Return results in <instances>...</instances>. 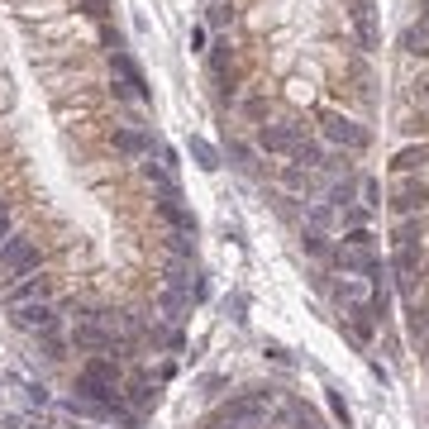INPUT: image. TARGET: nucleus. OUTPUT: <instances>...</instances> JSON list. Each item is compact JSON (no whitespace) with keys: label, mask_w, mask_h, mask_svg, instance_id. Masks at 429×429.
<instances>
[{"label":"nucleus","mask_w":429,"mask_h":429,"mask_svg":"<svg viewBox=\"0 0 429 429\" xmlns=\"http://www.w3.org/2000/svg\"><path fill=\"white\" fill-rule=\"evenodd\" d=\"M10 319H15V329L24 334H38V339H48V334H58V310L48 301H24L10 310Z\"/></svg>","instance_id":"obj_4"},{"label":"nucleus","mask_w":429,"mask_h":429,"mask_svg":"<svg viewBox=\"0 0 429 429\" xmlns=\"http://www.w3.org/2000/svg\"><path fill=\"white\" fill-rule=\"evenodd\" d=\"M38 268V243L24 234H10L0 243V282H15V277H29Z\"/></svg>","instance_id":"obj_3"},{"label":"nucleus","mask_w":429,"mask_h":429,"mask_svg":"<svg viewBox=\"0 0 429 429\" xmlns=\"http://www.w3.org/2000/svg\"><path fill=\"white\" fill-rule=\"evenodd\" d=\"M291 162H301V167H319V162H324V153H319V143L301 139L296 148H291Z\"/></svg>","instance_id":"obj_15"},{"label":"nucleus","mask_w":429,"mask_h":429,"mask_svg":"<svg viewBox=\"0 0 429 429\" xmlns=\"http://www.w3.org/2000/svg\"><path fill=\"white\" fill-rule=\"evenodd\" d=\"M324 401H329V411H334V420H339V425L349 429V420H353V415H349V401L339 396V391H324Z\"/></svg>","instance_id":"obj_20"},{"label":"nucleus","mask_w":429,"mask_h":429,"mask_svg":"<svg viewBox=\"0 0 429 429\" xmlns=\"http://www.w3.org/2000/svg\"><path fill=\"white\" fill-rule=\"evenodd\" d=\"M396 248H420V224H415V220H406L396 229Z\"/></svg>","instance_id":"obj_19"},{"label":"nucleus","mask_w":429,"mask_h":429,"mask_svg":"<svg viewBox=\"0 0 429 429\" xmlns=\"http://www.w3.org/2000/svg\"><path fill=\"white\" fill-rule=\"evenodd\" d=\"M305 253H329V243H324V229H305Z\"/></svg>","instance_id":"obj_22"},{"label":"nucleus","mask_w":429,"mask_h":429,"mask_svg":"<svg viewBox=\"0 0 429 429\" xmlns=\"http://www.w3.org/2000/svg\"><path fill=\"white\" fill-rule=\"evenodd\" d=\"M129 406H134V411H148V406H158V391H153L148 381H134V386H129Z\"/></svg>","instance_id":"obj_16"},{"label":"nucleus","mask_w":429,"mask_h":429,"mask_svg":"<svg viewBox=\"0 0 429 429\" xmlns=\"http://www.w3.org/2000/svg\"><path fill=\"white\" fill-rule=\"evenodd\" d=\"M406 48L411 53H429V24H411L406 29Z\"/></svg>","instance_id":"obj_17"},{"label":"nucleus","mask_w":429,"mask_h":429,"mask_svg":"<svg viewBox=\"0 0 429 429\" xmlns=\"http://www.w3.org/2000/svg\"><path fill=\"white\" fill-rule=\"evenodd\" d=\"M425 162V148H406V153H396V172H415Z\"/></svg>","instance_id":"obj_21"},{"label":"nucleus","mask_w":429,"mask_h":429,"mask_svg":"<svg viewBox=\"0 0 429 429\" xmlns=\"http://www.w3.org/2000/svg\"><path fill=\"white\" fill-rule=\"evenodd\" d=\"M272 401H277V386H248L243 396H234L229 406H220L210 415L206 429H263Z\"/></svg>","instance_id":"obj_1"},{"label":"nucleus","mask_w":429,"mask_h":429,"mask_svg":"<svg viewBox=\"0 0 429 429\" xmlns=\"http://www.w3.org/2000/svg\"><path fill=\"white\" fill-rule=\"evenodd\" d=\"M72 349H81V353H105V349H115V339L100 329V319H95V315H81L77 329H72Z\"/></svg>","instance_id":"obj_6"},{"label":"nucleus","mask_w":429,"mask_h":429,"mask_svg":"<svg viewBox=\"0 0 429 429\" xmlns=\"http://www.w3.org/2000/svg\"><path fill=\"white\" fill-rule=\"evenodd\" d=\"M349 248H353V253H367V248H372V234H367V229H353V234H349Z\"/></svg>","instance_id":"obj_23"},{"label":"nucleus","mask_w":429,"mask_h":429,"mask_svg":"<svg viewBox=\"0 0 429 429\" xmlns=\"http://www.w3.org/2000/svg\"><path fill=\"white\" fill-rule=\"evenodd\" d=\"M353 24H358V38L367 48L377 43V29H372V0H353Z\"/></svg>","instance_id":"obj_12"},{"label":"nucleus","mask_w":429,"mask_h":429,"mask_svg":"<svg viewBox=\"0 0 429 429\" xmlns=\"http://www.w3.org/2000/svg\"><path fill=\"white\" fill-rule=\"evenodd\" d=\"M110 63H115V72L125 77V86H129V91H134V100H153V91H148V81H143L139 63L129 58L125 48H115V53H110Z\"/></svg>","instance_id":"obj_8"},{"label":"nucleus","mask_w":429,"mask_h":429,"mask_svg":"<svg viewBox=\"0 0 429 429\" xmlns=\"http://www.w3.org/2000/svg\"><path fill=\"white\" fill-rule=\"evenodd\" d=\"M77 5H86V15H91V19H105V15H110V0H77Z\"/></svg>","instance_id":"obj_25"},{"label":"nucleus","mask_w":429,"mask_h":429,"mask_svg":"<svg viewBox=\"0 0 429 429\" xmlns=\"http://www.w3.org/2000/svg\"><path fill=\"white\" fill-rule=\"evenodd\" d=\"M391 272H396V286H401V291H411L415 277H420V248H396Z\"/></svg>","instance_id":"obj_10"},{"label":"nucleus","mask_w":429,"mask_h":429,"mask_svg":"<svg viewBox=\"0 0 429 429\" xmlns=\"http://www.w3.org/2000/svg\"><path fill=\"white\" fill-rule=\"evenodd\" d=\"M158 210H162V220L172 224L176 234H191V238H196V215H191V210L181 206L176 196H162V201H158Z\"/></svg>","instance_id":"obj_9"},{"label":"nucleus","mask_w":429,"mask_h":429,"mask_svg":"<svg viewBox=\"0 0 429 429\" xmlns=\"http://www.w3.org/2000/svg\"><path fill=\"white\" fill-rule=\"evenodd\" d=\"M319 125H324V139L339 143V148H367V129H363V125H353L349 115L329 110L324 120H319Z\"/></svg>","instance_id":"obj_5"},{"label":"nucleus","mask_w":429,"mask_h":429,"mask_svg":"<svg viewBox=\"0 0 429 429\" xmlns=\"http://www.w3.org/2000/svg\"><path fill=\"white\" fill-rule=\"evenodd\" d=\"M48 296V277H29V282H19L10 291V305H24V301H43Z\"/></svg>","instance_id":"obj_13"},{"label":"nucleus","mask_w":429,"mask_h":429,"mask_svg":"<svg viewBox=\"0 0 429 429\" xmlns=\"http://www.w3.org/2000/svg\"><path fill=\"white\" fill-rule=\"evenodd\" d=\"M363 201H367V210H377V206H381V186L372 181V176L363 181Z\"/></svg>","instance_id":"obj_24"},{"label":"nucleus","mask_w":429,"mask_h":429,"mask_svg":"<svg viewBox=\"0 0 429 429\" xmlns=\"http://www.w3.org/2000/svg\"><path fill=\"white\" fill-rule=\"evenodd\" d=\"M301 139H305V125H263L258 148H263V153H291Z\"/></svg>","instance_id":"obj_7"},{"label":"nucleus","mask_w":429,"mask_h":429,"mask_svg":"<svg viewBox=\"0 0 429 429\" xmlns=\"http://www.w3.org/2000/svg\"><path fill=\"white\" fill-rule=\"evenodd\" d=\"M5 238H10V206L0 201V243H5Z\"/></svg>","instance_id":"obj_27"},{"label":"nucleus","mask_w":429,"mask_h":429,"mask_svg":"<svg viewBox=\"0 0 429 429\" xmlns=\"http://www.w3.org/2000/svg\"><path fill=\"white\" fill-rule=\"evenodd\" d=\"M24 396H29V406H48V391L38 386V381H29V386H24Z\"/></svg>","instance_id":"obj_26"},{"label":"nucleus","mask_w":429,"mask_h":429,"mask_svg":"<svg viewBox=\"0 0 429 429\" xmlns=\"http://www.w3.org/2000/svg\"><path fill=\"white\" fill-rule=\"evenodd\" d=\"M186 148H191V158H196V167H201V172H215V167H220V148H215V143L191 139Z\"/></svg>","instance_id":"obj_14"},{"label":"nucleus","mask_w":429,"mask_h":429,"mask_svg":"<svg viewBox=\"0 0 429 429\" xmlns=\"http://www.w3.org/2000/svg\"><path fill=\"white\" fill-rule=\"evenodd\" d=\"M349 201H353V181L344 176V181H334V186H329V206H334V210H344Z\"/></svg>","instance_id":"obj_18"},{"label":"nucleus","mask_w":429,"mask_h":429,"mask_svg":"<svg viewBox=\"0 0 429 429\" xmlns=\"http://www.w3.org/2000/svg\"><path fill=\"white\" fill-rule=\"evenodd\" d=\"M296 429H319L315 420H310V411H301V406H296Z\"/></svg>","instance_id":"obj_28"},{"label":"nucleus","mask_w":429,"mask_h":429,"mask_svg":"<svg viewBox=\"0 0 429 429\" xmlns=\"http://www.w3.org/2000/svg\"><path fill=\"white\" fill-rule=\"evenodd\" d=\"M115 148H120L125 158H139V153L153 148V139H148L143 129H115Z\"/></svg>","instance_id":"obj_11"},{"label":"nucleus","mask_w":429,"mask_h":429,"mask_svg":"<svg viewBox=\"0 0 429 429\" xmlns=\"http://www.w3.org/2000/svg\"><path fill=\"white\" fill-rule=\"evenodd\" d=\"M115 386H120V363H115V358H91V363L81 367V377H77V396L105 401V406H110Z\"/></svg>","instance_id":"obj_2"}]
</instances>
